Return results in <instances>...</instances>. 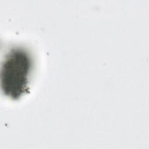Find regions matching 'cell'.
Segmentation results:
<instances>
[{
  "label": "cell",
  "instance_id": "obj_1",
  "mask_svg": "<svg viewBox=\"0 0 149 149\" xmlns=\"http://www.w3.org/2000/svg\"><path fill=\"white\" fill-rule=\"evenodd\" d=\"M2 65L1 84L2 90L8 96L18 98L24 93L28 83L31 61L27 53L13 49L9 53Z\"/></svg>",
  "mask_w": 149,
  "mask_h": 149
}]
</instances>
